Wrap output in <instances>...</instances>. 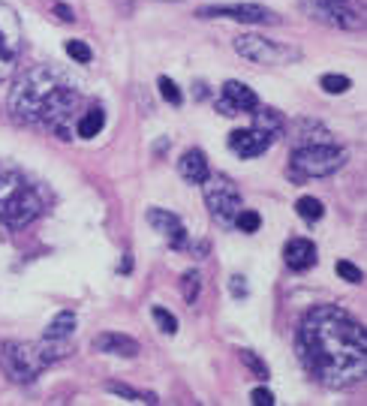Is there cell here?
I'll return each instance as SVG.
<instances>
[{"instance_id": "19", "label": "cell", "mask_w": 367, "mask_h": 406, "mask_svg": "<svg viewBox=\"0 0 367 406\" xmlns=\"http://www.w3.org/2000/svg\"><path fill=\"white\" fill-rule=\"evenodd\" d=\"M253 115H256V127L265 130V133H271V136H280L283 127H286L274 108H253Z\"/></svg>"}, {"instance_id": "21", "label": "cell", "mask_w": 367, "mask_h": 406, "mask_svg": "<svg viewBox=\"0 0 367 406\" xmlns=\"http://www.w3.org/2000/svg\"><path fill=\"white\" fill-rule=\"evenodd\" d=\"M235 226H238L241 232H247V235H253V232H259L262 217L256 214V211H250V208H241L238 214H235Z\"/></svg>"}, {"instance_id": "8", "label": "cell", "mask_w": 367, "mask_h": 406, "mask_svg": "<svg viewBox=\"0 0 367 406\" xmlns=\"http://www.w3.org/2000/svg\"><path fill=\"white\" fill-rule=\"evenodd\" d=\"M202 192H205V205L220 223H232L241 211V192L235 181L226 175H208L202 181Z\"/></svg>"}, {"instance_id": "14", "label": "cell", "mask_w": 367, "mask_h": 406, "mask_svg": "<svg viewBox=\"0 0 367 406\" xmlns=\"http://www.w3.org/2000/svg\"><path fill=\"white\" fill-rule=\"evenodd\" d=\"M90 346H94L97 352H103V355H124V358H136V355L141 352V346L136 340L127 337V334H118V331L97 334Z\"/></svg>"}, {"instance_id": "23", "label": "cell", "mask_w": 367, "mask_h": 406, "mask_svg": "<svg viewBox=\"0 0 367 406\" xmlns=\"http://www.w3.org/2000/svg\"><path fill=\"white\" fill-rule=\"evenodd\" d=\"M67 55L76 60V64H90V57H94V52L88 48V43H81V39H69L67 43Z\"/></svg>"}, {"instance_id": "22", "label": "cell", "mask_w": 367, "mask_h": 406, "mask_svg": "<svg viewBox=\"0 0 367 406\" xmlns=\"http://www.w3.org/2000/svg\"><path fill=\"white\" fill-rule=\"evenodd\" d=\"M319 85H322V90H325V94H346L352 81L346 78V76H334V73H331V76H322V81H319Z\"/></svg>"}, {"instance_id": "27", "label": "cell", "mask_w": 367, "mask_h": 406, "mask_svg": "<svg viewBox=\"0 0 367 406\" xmlns=\"http://www.w3.org/2000/svg\"><path fill=\"white\" fill-rule=\"evenodd\" d=\"M154 319H157V325H160V331H166V334H175V331H178V319L172 316L166 307H154Z\"/></svg>"}, {"instance_id": "15", "label": "cell", "mask_w": 367, "mask_h": 406, "mask_svg": "<svg viewBox=\"0 0 367 406\" xmlns=\"http://www.w3.org/2000/svg\"><path fill=\"white\" fill-rule=\"evenodd\" d=\"M283 259L292 271H307L316 265V247L307 238H289L286 247H283Z\"/></svg>"}, {"instance_id": "4", "label": "cell", "mask_w": 367, "mask_h": 406, "mask_svg": "<svg viewBox=\"0 0 367 406\" xmlns=\"http://www.w3.org/2000/svg\"><path fill=\"white\" fill-rule=\"evenodd\" d=\"M46 368L48 358L43 343H15V340L0 343V370L13 382H34Z\"/></svg>"}, {"instance_id": "18", "label": "cell", "mask_w": 367, "mask_h": 406, "mask_svg": "<svg viewBox=\"0 0 367 406\" xmlns=\"http://www.w3.org/2000/svg\"><path fill=\"white\" fill-rule=\"evenodd\" d=\"M73 331H76V313L64 310V313H57V316L48 322L46 337H48V340H67Z\"/></svg>"}, {"instance_id": "31", "label": "cell", "mask_w": 367, "mask_h": 406, "mask_svg": "<svg viewBox=\"0 0 367 406\" xmlns=\"http://www.w3.org/2000/svg\"><path fill=\"white\" fill-rule=\"evenodd\" d=\"M55 13H57V18H60V22H73V9H69V6H64V4H55Z\"/></svg>"}, {"instance_id": "5", "label": "cell", "mask_w": 367, "mask_h": 406, "mask_svg": "<svg viewBox=\"0 0 367 406\" xmlns=\"http://www.w3.org/2000/svg\"><path fill=\"white\" fill-rule=\"evenodd\" d=\"M343 150L334 148L331 141H319V145H304L292 154V166H289V175L292 178H325V175H334L340 166H343Z\"/></svg>"}, {"instance_id": "9", "label": "cell", "mask_w": 367, "mask_h": 406, "mask_svg": "<svg viewBox=\"0 0 367 406\" xmlns=\"http://www.w3.org/2000/svg\"><path fill=\"white\" fill-rule=\"evenodd\" d=\"M199 18H232L241 24H280V15L256 4H220L199 6Z\"/></svg>"}, {"instance_id": "6", "label": "cell", "mask_w": 367, "mask_h": 406, "mask_svg": "<svg viewBox=\"0 0 367 406\" xmlns=\"http://www.w3.org/2000/svg\"><path fill=\"white\" fill-rule=\"evenodd\" d=\"M304 13L316 22L340 27V30H361L364 27V4L361 0H301Z\"/></svg>"}, {"instance_id": "3", "label": "cell", "mask_w": 367, "mask_h": 406, "mask_svg": "<svg viewBox=\"0 0 367 406\" xmlns=\"http://www.w3.org/2000/svg\"><path fill=\"white\" fill-rule=\"evenodd\" d=\"M46 199L22 169L0 160V220L13 229L30 226L36 217H43Z\"/></svg>"}, {"instance_id": "28", "label": "cell", "mask_w": 367, "mask_h": 406, "mask_svg": "<svg viewBox=\"0 0 367 406\" xmlns=\"http://www.w3.org/2000/svg\"><path fill=\"white\" fill-rule=\"evenodd\" d=\"M338 274L346 280V283H361L364 280V274H361V268H355L352 262H346V259H340L338 262Z\"/></svg>"}, {"instance_id": "29", "label": "cell", "mask_w": 367, "mask_h": 406, "mask_svg": "<svg viewBox=\"0 0 367 406\" xmlns=\"http://www.w3.org/2000/svg\"><path fill=\"white\" fill-rule=\"evenodd\" d=\"M241 361L247 364V368H250L253 373H256V377H262V379L268 377V368H265V364H262V361H259V358H256V355H253L250 349H241Z\"/></svg>"}, {"instance_id": "10", "label": "cell", "mask_w": 367, "mask_h": 406, "mask_svg": "<svg viewBox=\"0 0 367 406\" xmlns=\"http://www.w3.org/2000/svg\"><path fill=\"white\" fill-rule=\"evenodd\" d=\"M235 52L253 64H283L289 57H298V52H289L286 46H277L274 39H265L256 34H244L235 39Z\"/></svg>"}, {"instance_id": "12", "label": "cell", "mask_w": 367, "mask_h": 406, "mask_svg": "<svg viewBox=\"0 0 367 406\" xmlns=\"http://www.w3.org/2000/svg\"><path fill=\"white\" fill-rule=\"evenodd\" d=\"M271 141L274 136L271 133H265V130L259 127H250V130H235V133L229 136V150L232 154H238V157H259L265 154V150L271 148Z\"/></svg>"}, {"instance_id": "13", "label": "cell", "mask_w": 367, "mask_h": 406, "mask_svg": "<svg viewBox=\"0 0 367 406\" xmlns=\"http://www.w3.org/2000/svg\"><path fill=\"white\" fill-rule=\"evenodd\" d=\"M148 223L154 226L162 238L169 241V247H187V229H184V223L172 214V211H162V208H151L148 211Z\"/></svg>"}, {"instance_id": "24", "label": "cell", "mask_w": 367, "mask_h": 406, "mask_svg": "<svg viewBox=\"0 0 367 406\" xmlns=\"http://www.w3.org/2000/svg\"><path fill=\"white\" fill-rule=\"evenodd\" d=\"M181 292H184V301H187V304H193V301L199 298V274H196V271H187V274H184Z\"/></svg>"}, {"instance_id": "16", "label": "cell", "mask_w": 367, "mask_h": 406, "mask_svg": "<svg viewBox=\"0 0 367 406\" xmlns=\"http://www.w3.org/2000/svg\"><path fill=\"white\" fill-rule=\"evenodd\" d=\"M181 178L184 181H190V184H202V181H205L211 172H208V160H205V154H202V150H187V154L181 157Z\"/></svg>"}, {"instance_id": "17", "label": "cell", "mask_w": 367, "mask_h": 406, "mask_svg": "<svg viewBox=\"0 0 367 406\" xmlns=\"http://www.w3.org/2000/svg\"><path fill=\"white\" fill-rule=\"evenodd\" d=\"M103 127H106V111L99 108V106L88 108L85 115L76 120V133H78L81 139H94V136H99V133H103Z\"/></svg>"}, {"instance_id": "2", "label": "cell", "mask_w": 367, "mask_h": 406, "mask_svg": "<svg viewBox=\"0 0 367 406\" xmlns=\"http://www.w3.org/2000/svg\"><path fill=\"white\" fill-rule=\"evenodd\" d=\"M13 115L36 127H48L60 139L73 136V124L85 106V97L73 78L57 66H34L18 78L13 90Z\"/></svg>"}, {"instance_id": "25", "label": "cell", "mask_w": 367, "mask_h": 406, "mask_svg": "<svg viewBox=\"0 0 367 406\" xmlns=\"http://www.w3.org/2000/svg\"><path fill=\"white\" fill-rule=\"evenodd\" d=\"M157 85H160V97L166 99V103H172V106H181V99H184V97H181V90H178V85H175V81L162 76V78L157 81Z\"/></svg>"}, {"instance_id": "20", "label": "cell", "mask_w": 367, "mask_h": 406, "mask_svg": "<svg viewBox=\"0 0 367 406\" xmlns=\"http://www.w3.org/2000/svg\"><path fill=\"white\" fill-rule=\"evenodd\" d=\"M295 211H298V217H301V220H307V223L322 220V214H325L322 202H319V199H313V196H301L298 202H295Z\"/></svg>"}, {"instance_id": "1", "label": "cell", "mask_w": 367, "mask_h": 406, "mask_svg": "<svg viewBox=\"0 0 367 406\" xmlns=\"http://www.w3.org/2000/svg\"><path fill=\"white\" fill-rule=\"evenodd\" d=\"M301 355L310 373L331 388H346L367 373V334L340 307H313L301 322Z\"/></svg>"}, {"instance_id": "26", "label": "cell", "mask_w": 367, "mask_h": 406, "mask_svg": "<svg viewBox=\"0 0 367 406\" xmlns=\"http://www.w3.org/2000/svg\"><path fill=\"white\" fill-rule=\"evenodd\" d=\"M109 391L120 394V398H130V400H136V403H157L154 394H139V391L127 388V385H118V382H111V385H109Z\"/></svg>"}, {"instance_id": "30", "label": "cell", "mask_w": 367, "mask_h": 406, "mask_svg": "<svg viewBox=\"0 0 367 406\" xmlns=\"http://www.w3.org/2000/svg\"><path fill=\"white\" fill-rule=\"evenodd\" d=\"M250 400L256 403V406H271V403H274V394H271L268 388H256V391L250 394Z\"/></svg>"}, {"instance_id": "7", "label": "cell", "mask_w": 367, "mask_h": 406, "mask_svg": "<svg viewBox=\"0 0 367 406\" xmlns=\"http://www.w3.org/2000/svg\"><path fill=\"white\" fill-rule=\"evenodd\" d=\"M22 48H25L22 22H18L13 6L0 4V81H6L15 73L18 60H22Z\"/></svg>"}, {"instance_id": "11", "label": "cell", "mask_w": 367, "mask_h": 406, "mask_svg": "<svg viewBox=\"0 0 367 406\" xmlns=\"http://www.w3.org/2000/svg\"><path fill=\"white\" fill-rule=\"evenodd\" d=\"M259 108V97L253 94V90L244 85V81H226L223 85V97L217 99V111L223 115H244V111Z\"/></svg>"}, {"instance_id": "32", "label": "cell", "mask_w": 367, "mask_h": 406, "mask_svg": "<svg viewBox=\"0 0 367 406\" xmlns=\"http://www.w3.org/2000/svg\"><path fill=\"white\" fill-rule=\"evenodd\" d=\"M232 295H247V286H244V277H232Z\"/></svg>"}]
</instances>
